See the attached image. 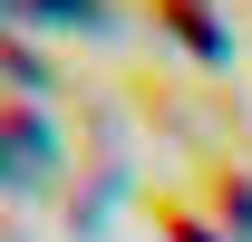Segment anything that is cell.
I'll use <instances>...</instances> for the list:
<instances>
[{"label":"cell","mask_w":252,"mask_h":242,"mask_svg":"<svg viewBox=\"0 0 252 242\" xmlns=\"http://www.w3.org/2000/svg\"><path fill=\"white\" fill-rule=\"evenodd\" d=\"M204 213H214L233 242H252V165H233V155H204Z\"/></svg>","instance_id":"7a4b0ae2"},{"label":"cell","mask_w":252,"mask_h":242,"mask_svg":"<svg viewBox=\"0 0 252 242\" xmlns=\"http://www.w3.org/2000/svg\"><path fill=\"white\" fill-rule=\"evenodd\" d=\"M146 20H156V30H175V49H194V59H223L214 0H146Z\"/></svg>","instance_id":"3957f363"},{"label":"cell","mask_w":252,"mask_h":242,"mask_svg":"<svg viewBox=\"0 0 252 242\" xmlns=\"http://www.w3.org/2000/svg\"><path fill=\"white\" fill-rule=\"evenodd\" d=\"M49 155H59V146H49L39 107L0 88V184H30V175H49Z\"/></svg>","instance_id":"6da1fadb"},{"label":"cell","mask_w":252,"mask_h":242,"mask_svg":"<svg viewBox=\"0 0 252 242\" xmlns=\"http://www.w3.org/2000/svg\"><path fill=\"white\" fill-rule=\"evenodd\" d=\"M165 223V242H233L223 233V223H204V204H194V194H156V204H146Z\"/></svg>","instance_id":"277c9868"},{"label":"cell","mask_w":252,"mask_h":242,"mask_svg":"<svg viewBox=\"0 0 252 242\" xmlns=\"http://www.w3.org/2000/svg\"><path fill=\"white\" fill-rule=\"evenodd\" d=\"M20 10H49V20H88L97 0H20Z\"/></svg>","instance_id":"5b68a950"}]
</instances>
